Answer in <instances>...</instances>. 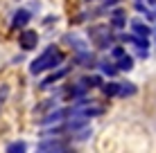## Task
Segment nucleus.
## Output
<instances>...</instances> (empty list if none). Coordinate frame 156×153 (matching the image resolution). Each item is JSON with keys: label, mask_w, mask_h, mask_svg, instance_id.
Listing matches in <instances>:
<instances>
[{"label": "nucleus", "mask_w": 156, "mask_h": 153, "mask_svg": "<svg viewBox=\"0 0 156 153\" xmlns=\"http://www.w3.org/2000/svg\"><path fill=\"white\" fill-rule=\"evenodd\" d=\"M61 61H63V54H61V52H59L57 47H48V50L43 52L39 59H34V61H32L30 72H32V75H41L43 70H50V68L59 65Z\"/></svg>", "instance_id": "nucleus-1"}, {"label": "nucleus", "mask_w": 156, "mask_h": 153, "mask_svg": "<svg viewBox=\"0 0 156 153\" xmlns=\"http://www.w3.org/2000/svg\"><path fill=\"white\" fill-rule=\"evenodd\" d=\"M36 43H39V34H36L34 29H25V32H20V36H18V45H20V50H34Z\"/></svg>", "instance_id": "nucleus-2"}, {"label": "nucleus", "mask_w": 156, "mask_h": 153, "mask_svg": "<svg viewBox=\"0 0 156 153\" xmlns=\"http://www.w3.org/2000/svg\"><path fill=\"white\" fill-rule=\"evenodd\" d=\"M90 38H93V43L98 47H106V43H109V32H106V27H93L90 29Z\"/></svg>", "instance_id": "nucleus-3"}, {"label": "nucleus", "mask_w": 156, "mask_h": 153, "mask_svg": "<svg viewBox=\"0 0 156 153\" xmlns=\"http://www.w3.org/2000/svg\"><path fill=\"white\" fill-rule=\"evenodd\" d=\"M30 18H32V14L27 12V9H18L16 16H14V20H12V25L14 27H23V25L30 23Z\"/></svg>", "instance_id": "nucleus-4"}, {"label": "nucleus", "mask_w": 156, "mask_h": 153, "mask_svg": "<svg viewBox=\"0 0 156 153\" xmlns=\"http://www.w3.org/2000/svg\"><path fill=\"white\" fill-rule=\"evenodd\" d=\"M66 72H68V70H66V68H63V70H59V72H55V75H50V77L45 79V81L41 83V86H43V88H48V86H50V83H55V81H59V79H61V77H66Z\"/></svg>", "instance_id": "nucleus-5"}, {"label": "nucleus", "mask_w": 156, "mask_h": 153, "mask_svg": "<svg viewBox=\"0 0 156 153\" xmlns=\"http://www.w3.org/2000/svg\"><path fill=\"white\" fill-rule=\"evenodd\" d=\"M7 153H25V142H14V144H9Z\"/></svg>", "instance_id": "nucleus-6"}, {"label": "nucleus", "mask_w": 156, "mask_h": 153, "mask_svg": "<svg viewBox=\"0 0 156 153\" xmlns=\"http://www.w3.org/2000/svg\"><path fill=\"white\" fill-rule=\"evenodd\" d=\"M131 27L136 29V34H140V36H147L149 34V27H147V25H143V23H133Z\"/></svg>", "instance_id": "nucleus-7"}, {"label": "nucleus", "mask_w": 156, "mask_h": 153, "mask_svg": "<svg viewBox=\"0 0 156 153\" xmlns=\"http://www.w3.org/2000/svg\"><path fill=\"white\" fill-rule=\"evenodd\" d=\"M131 65H133V61L129 59V56H120V63H118V68H120V70H129Z\"/></svg>", "instance_id": "nucleus-8"}, {"label": "nucleus", "mask_w": 156, "mask_h": 153, "mask_svg": "<svg viewBox=\"0 0 156 153\" xmlns=\"http://www.w3.org/2000/svg\"><path fill=\"white\" fill-rule=\"evenodd\" d=\"M102 90H104V95H118V92H120V88H118V83H106Z\"/></svg>", "instance_id": "nucleus-9"}, {"label": "nucleus", "mask_w": 156, "mask_h": 153, "mask_svg": "<svg viewBox=\"0 0 156 153\" xmlns=\"http://www.w3.org/2000/svg\"><path fill=\"white\" fill-rule=\"evenodd\" d=\"M133 92H136V88H133L131 83H127L125 88H120V95H122V97H127V95H133Z\"/></svg>", "instance_id": "nucleus-10"}, {"label": "nucleus", "mask_w": 156, "mask_h": 153, "mask_svg": "<svg viewBox=\"0 0 156 153\" xmlns=\"http://www.w3.org/2000/svg\"><path fill=\"white\" fill-rule=\"evenodd\" d=\"M39 153H66V151L61 146V149H39Z\"/></svg>", "instance_id": "nucleus-11"}, {"label": "nucleus", "mask_w": 156, "mask_h": 153, "mask_svg": "<svg viewBox=\"0 0 156 153\" xmlns=\"http://www.w3.org/2000/svg\"><path fill=\"white\" fill-rule=\"evenodd\" d=\"M102 70H104L106 75H113V72H115V65H109V63H104V65H102Z\"/></svg>", "instance_id": "nucleus-12"}, {"label": "nucleus", "mask_w": 156, "mask_h": 153, "mask_svg": "<svg viewBox=\"0 0 156 153\" xmlns=\"http://www.w3.org/2000/svg\"><path fill=\"white\" fill-rule=\"evenodd\" d=\"M113 56H115V59H120V56H125V50H122V47H113Z\"/></svg>", "instance_id": "nucleus-13"}]
</instances>
